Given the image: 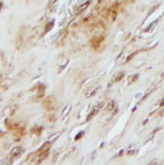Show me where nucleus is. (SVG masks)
<instances>
[{
	"label": "nucleus",
	"mask_w": 164,
	"mask_h": 165,
	"mask_svg": "<svg viewBox=\"0 0 164 165\" xmlns=\"http://www.w3.org/2000/svg\"><path fill=\"white\" fill-rule=\"evenodd\" d=\"M101 106H103V104H99V105H96V106H95L94 109H92V110H91V113H90V115L87 117V120L92 119V117H94V115H96V114L99 113V110L101 109Z\"/></svg>",
	"instance_id": "nucleus-4"
},
{
	"label": "nucleus",
	"mask_w": 164,
	"mask_h": 165,
	"mask_svg": "<svg viewBox=\"0 0 164 165\" xmlns=\"http://www.w3.org/2000/svg\"><path fill=\"white\" fill-rule=\"evenodd\" d=\"M89 5H90V1H89V0H87V1H85V3H83V4L80 5V7H76V8H74V13H76V14L81 13V12H82V10H85L86 8L89 7Z\"/></svg>",
	"instance_id": "nucleus-2"
},
{
	"label": "nucleus",
	"mask_w": 164,
	"mask_h": 165,
	"mask_svg": "<svg viewBox=\"0 0 164 165\" xmlns=\"http://www.w3.org/2000/svg\"><path fill=\"white\" fill-rule=\"evenodd\" d=\"M22 154V147H19V146H17V147H14L13 150L10 151V156L12 158H18V156Z\"/></svg>",
	"instance_id": "nucleus-3"
},
{
	"label": "nucleus",
	"mask_w": 164,
	"mask_h": 165,
	"mask_svg": "<svg viewBox=\"0 0 164 165\" xmlns=\"http://www.w3.org/2000/svg\"><path fill=\"white\" fill-rule=\"evenodd\" d=\"M51 26H53V22H50V23H49V26L46 27V31H49V29L51 28Z\"/></svg>",
	"instance_id": "nucleus-6"
},
{
	"label": "nucleus",
	"mask_w": 164,
	"mask_h": 165,
	"mask_svg": "<svg viewBox=\"0 0 164 165\" xmlns=\"http://www.w3.org/2000/svg\"><path fill=\"white\" fill-rule=\"evenodd\" d=\"M118 4H115V5H113L112 8H109L108 12H106V14H105V17L108 19L110 20H114L115 19V16H117V13H118Z\"/></svg>",
	"instance_id": "nucleus-1"
},
{
	"label": "nucleus",
	"mask_w": 164,
	"mask_h": 165,
	"mask_svg": "<svg viewBox=\"0 0 164 165\" xmlns=\"http://www.w3.org/2000/svg\"><path fill=\"white\" fill-rule=\"evenodd\" d=\"M160 106H164V99L162 100V101H160Z\"/></svg>",
	"instance_id": "nucleus-7"
},
{
	"label": "nucleus",
	"mask_w": 164,
	"mask_h": 165,
	"mask_svg": "<svg viewBox=\"0 0 164 165\" xmlns=\"http://www.w3.org/2000/svg\"><path fill=\"white\" fill-rule=\"evenodd\" d=\"M117 109H118V108H117V105H115V101H110L109 105L106 106V110H108V111H112L113 114L117 111Z\"/></svg>",
	"instance_id": "nucleus-5"
}]
</instances>
